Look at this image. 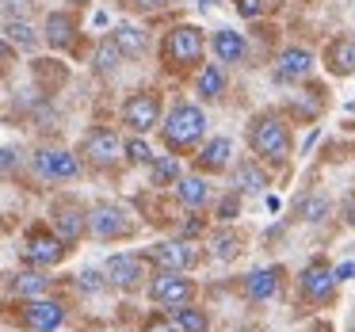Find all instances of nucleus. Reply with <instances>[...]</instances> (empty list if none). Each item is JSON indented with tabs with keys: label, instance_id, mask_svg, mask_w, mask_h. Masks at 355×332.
<instances>
[{
	"label": "nucleus",
	"instance_id": "obj_29",
	"mask_svg": "<svg viewBox=\"0 0 355 332\" xmlns=\"http://www.w3.org/2000/svg\"><path fill=\"white\" fill-rule=\"evenodd\" d=\"M119 62H123V54L115 50V42L103 39V42H100V50H96V69H100V73H115V69H119Z\"/></svg>",
	"mask_w": 355,
	"mask_h": 332
},
{
	"label": "nucleus",
	"instance_id": "obj_30",
	"mask_svg": "<svg viewBox=\"0 0 355 332\" xmlns=\"http://www.w3.org/2000/svg\"><path fill=\"white\" fill-rule=\"evenodd\" d=\"M298 214L306 218V222H321V218H329V199H324V195H309V199H302Z\"/></svg>",
	"mask_w": 355,
	"mask_h": 332
},
{
	"label": "nucleus",
	"instance_id": "obj_40",
	"mask_svg": "<svg viewBox=\"0 0 355 332\" xmlns=\"http://www.w3.org/2000/svg\"><path fill=\"white\" fill-rule=\"evenodd\" d=\"M313 332H332V329H329V324H313Z\"/></svg>",
	"mask_w": 355,
	"mask_h": 332
},
{
	"label": "nucleus",
	"instance_id": "obj_7",
	"mask_svg": "<svg viewBox=\"0 0 355 332\" xmlns=\"http://www.w3.org/2000/svg\"><path fill=\"white\" fill-rule=\"evenodd\" d=\"M107 283L119 286V290H134V286H141V279H146V256L138 252H115L107 260Z\"/></svg>",
	"mask_w": 355,
	"mask_h": 332
},
{
	"label": "nucleus",
	"instance_id": "obj_4",
	"mask_svg": "<svg viewBox=\"0 0 355 332\" xmlns=\"http://www.w3.org/2000/svg\"><path fill=\"white\" fill-rule=\"evenodd\" d=\"M149 298L164 309H180V306H191L195 298V283L184 279V271H157L153 283H149Z\"/></svg>",
	"mask_w": 355,
	"mask_h": 332
},
{
	"label": "nucleus",
	"instance_id": "obj_39",
	"mask_svg": "<svg viewBox=\"0 0 355 332\" xmlns=\"http://www.w3.org/2000/svg\"><path fill=\"white\" fill-rule=\"evenodd\" d=\"M0 62H12V46H8V42H0Z\"/></svg>",
	"mask_w": 355,
	"mask_h": 332
},
{
	"label": "nucleus",
	"instance_id": "obj_6",
	"mask_svg": "<svg viewBox=\"0 0 355 332\" xmlns=\"http://www.w3.org/2000/svg\"><path fill=\"white\" fill-rule=\"evenodd\" d=\"M80 153H85L88 161L96 164V168H111V164L123 157V141H119V134L111 130V126H96V130L85 134V146H80Z\"/></svg>",
	"mask_w": 355,
	"mask_h": 332
},
{
	"label": "nucleus",
	"instance_id": "obj_20",
	"mask_svg": "<svg viewBox=\"0 0 355 332\" xmlns=\"http://www.w3.org/2000/svg\"><path fill=\"white\" fill-rule=\"evenodd\" d=\"M111 42H115V50L123 58H141L146 46H149V35L141 31V27H134V24H119L115 31H111Z\"/></svg>",
	"mask_w": 355,
	"mask_h": 332
},
{
	"label": "nucleus",
	"instance_id": "obj_16",
	"mask_svg": "<svg viewBox=\"0 0 355 332\" xmlns=\"http://www.w3.org/2000/svg\"><path fill=\"white\" fill-rule=\"evenodd\" d=\"M324 65L336 77H352L355 73V35H336V39L324 46Z\"/></svg>",
	"mask_w": 355,
	"mask_h": 332
},
{
	"label": "nucleus",
	"instance_id": "obj_32",
	"mask_svg": "<svg viewBox=\"0 0 355 332\" xmlns=\"http://www.w3.org/2000/svg\"><path fill=\"white\" fill-rule=\"evenodd\" d=\"M237 252H241V241L233 237V233H218L214 237V256L218 260H233Z\"/></svg>",
	"mask_w": 355,
	"mask_h": 332
},
{
	"label": "nucleus",
	"instance_id": "obj_12",
	"mask_svg": "<svg viewBox=\"0 0 355 332\" xmlns=\"http://www.w3.org/2000/svg\"><path fill=\"white\" fill-rule=\"evenodd\" d=\"M146 260H153L161 271H187L195 260H199V252H195L187 241H161V245L149 248Z\"/></svg>",
	"mask_w": 355,
	"mask_h": 332
},
{
	"label": "nucleus",
	"instance_id": "obj_21",
	"mask_svg": "<svg viewBox=\"0 0 355 332\" xmlns=\"http://www.w3.org/2000/svg\"><path fill=\"white\" fill-rule=\"evenodd\" d=\"M230 161H233V141L230 138L202 141V153H199V168L202 172H222V168H230Z\"/></svg>",
	"mask_w": 355,
	"mask_h": 332
},
{
	"label": "nucleus",
	"instance_id": "obj_23",
	"mask_svg": "<svg viewBox=\"0 0 355 332\" xmlns=\"http://www.w3.org/2000/svg\"><path fill=\"white\" fill-rule=\"evenodd\" d=\"M195 92L202 96V100H218V96L225 92V65L210 62L199 69V77H195Z\"/></svg>",
	"mask_w": 355,
	"mask_h": 332
},
{
	"label": "nucleus",
	"instance_id": "obj_24",
	"mask_svg": "<svg viewBox=\"0 0 355 332\" xmlns=\"http://www.w3.org/2000/svg\"><path fill=\"white\" fill-rule=\"evenodd\" d=\"M263 187H268V176H263L260 164H256V161H241L237 172H233V191L256 195V191H263Z\"/></svg>",
	"mask_w": 355,
	"mask_h": 332
},
{
	"label": "nucleus",
	"instance_id": "obj_33",
	"mask_svg": "<svg viewBox=\"0 0 355 332\" xmlns=\"http://www.w3.org/2000/svg\"><path fill=\"white\" fill-rule=\"evenodd\" d=\"M237 214H241V191H230L222 202H218V218H222V222H233Z\"/></svg>",
	"mask_w": 355,
	"mask_h": 332
},
{
	"label": "nucleus",
	"instance_id": "obj_9",
	"mask_svg": "<svg viewBox=\"0 0 355 332\" xmlns=\"http://www.w3.org/2000/svg\"><path fill=\"white\" fill-rule=\"evenodd\" d=\"M24 256L35 263V268H54V263H62V256H65V241L58 237V233L35 229L31 237H27V245H24Z\"/></svg>",
	"mask_w": 355,
	"mask_h": 332
},
{
	"label": "nucleus",
	"instance_id": "obj_1",
	"mask_svg": "<svg viewBox=\"0 0 355 332\" xmlns=\"http://www.w3.org/2000/svg\"><path fill=\"white\" fill-rule=\"evenodd\" d=\"M207 134V111L199 103H176L168 119H161V138L168 149H191Z\"/></svg>",
	"mask_w": 355,
	"mask_h": 332
},
{
	"label": "nucleus",
	"instance_id": "obj_15",
	"mask_svg": "<svg viewBox=\"0 0 355 332\" xmlns=\"http://www.w3.org/2000/svg\"><path fill=\"white\" fill-rule=\"evenodd\" d=\"M279 283H283V268H260V271H248L241 290H245L248 302H268L279 294Z\"/></svg>",
	"mask_w": 355,
	"mask_h": 332
},
{
	"label": "nucleus",
	"instance_id": "obj_17",
	"mask_svg": "<svg viewBox=\"0 0 355 332\" xmlns=\"http://www.w3.org/2000/svg\"><path fill=\"white\" fill-rule=\"evenodd\" d=\"M42 39H46L50 50H69L73 39H77V19L69 12H50L46 27H42Z\"/></svg>",
	"mask_w": 355,
	"mask_h": 332
},
{
	"label": "nucleus",
	"instance_id": "obj_41",
	"mask_svg": "<svg viewBox=\"0 0 355 332\" xmlns=\"http://www.w3.org/2000/svg\"><path fill=\"white\" fill-rule=\"evenodd\" d=\"M241 332H252V329H241Z\"/></svg>",
	"mask_w": 355,
	"mask_h": 332
},
{
	"label": "nucleus",
	"instance_id": "obj_10",
	"mask_svg": "<svg viewBox=\"0 0 355 332\" xmlns=\"http://www.w3.org/2000/svg\"><path fill=\"white\" fill-rule=\"evenodd\" d=\"M65 321V306L54 298H31L24 309V324L31 332H58Z\"/></svg>",
	"mask_w": 355,
	"mask_h": 332
},
{
	"label": "nucleus",
	"instance_id": "obj_34",
	"mask_svg": "<svg viewBox=\"0 0 355 332\" xmlns=\"http://www.w3.org/2000/svg\"><path fill=\"white\" fill-rule=\"evenodd\" d=\"M77 286L80 290H103V286H107V275H100V271H80Z\"/></svg>",
	"mask_w": 355,
	"mask_h": 332
},
{
	"label": "nucleus",
	"instance_id": "obj_18",
	"mask_svg": "<svg viewBox=\"0 0 355 332\" xmlns=\"http://www.w3.org/2000/svg\"><path fill=\"white\" fill-rule=\"evenodd\" d=\"M302 290H306L313 302L332 298V290H336V279H332V268H329V263H309V268L302 271Z\"/></svg>",
	"mask_w": 355,
	"mask_h": 332
},
{
	"label": "nucleus",
	"instance_id": "obj_31",
	"mask_svg": "<svg viewBox=\"0 0 355 332\" xmlns=\"http://www.w3.org/2000/svg\"><path fill=\"white\" fill-rule=\"evenodd\" d=\"M123 157L130 164H149L153 161V149H149L141 138H130V141H123Z\"/></svg>",
	"mask_w": 355,
	"mask_h": 332
},
{
	"label": "nucleus",
	"instance_id": "obj_22",
	"mask_svg": "<svg viewBox=\"0 0 355 332\" xmlns=\"http://www.w3.org/2000/svg\"><path fill=\"white\" fill-rule=\"evenodd\" d=\"M176 199L191 210H202L210 202V184L202 176H180L176 180Z\"/></svg>",
	"mask_w": 355,
	"mask_h": 332
},
{
	"label": "nucleus",
	"instance_id": "obj_14",
	"mask_svg": "<svg viewBox=\"0 0 355 332\" xmlns=\"http://www.w3.org/2000/svg\"><path fill=\"white\" fill-rule=\"evenodd\" d=\"M210 50H214L218 65H237V62H245L248 42H245V35H241V31H233V27H222V31L210 35Z\"/></svg>",
	"mask_w": 355,
	"mask_h": 332
},
{
	"label": "nucleus",
	"instance_id": "obj_28",
	"mask_svg": "<svg viewBox=\"0 0 355 332\" xmlns=\"http://www.w3.org/2000/svg\"><path fill=\"white\" fill-rule=\"evenodd\" d=\"M149 168H153V184H176V180L184 176V168H180L176 157H153Z\"/></svg>",
	"mask_w": 355,
	"mask_h": 332
},
{
	"label": "nucleus",
	"instance_id": "obj_38",
	"mask_svg": "<svg viewBox=\"0 0 355 332\" xmlns=\"http://www.w3.org/2000/svg\"><path fill=\"white\" fill-rule=\"evenodd\" d=\"M332 279H336V283H344V279H355V263L347 260V263H340V268H332Z\"/></svg>",
	"mask_w": 355,
	"mask_h": 332
},
{
	"label": "nucleus",
	"instance_id": "obj_35",
	"mask_svg": "<svg viewBox=\"0 0 355 332\" xmlns=\"http://www.w3.org/2000/svg\"><path fill=\"white\" fill-rule=\"evenodd\" d=\"M233 8H237L245 19H256L263 12V0H233Z\"/></svg>",
	"mask_w": 355,
	"mask_h": 332
},
{
	"label": "nucleus",
	"instance_id": "obj_5",
	"mask_svg": "<svg viewBox=\"0 0 355 332\" xmlns=\"http://www.w3.org/2000/svg\"><path fill=\"white\" fill-rule=\"evenodd\" d=\"M123 123L130 126L134 134H149L153 126H161V96L153 88H141L130 100L123 103Z\"/></svg>",
	"mask_w": 355,
	"mask_h": 332
},
{
	"label": "nucleus",
	"instance_id": "obj_37",
	"mask_svg": "<svg viewBox=\"0 0 355 332\" xmlns=\"http://www.w3.org/2000/svg\"><path fill=\"white\" fill-rule=\"evenodd\" d=\"M19 164V157L12 153V149H0V176H4V172H12Z\"/></svg>",
	"mask_w": 355,
	"mask_h": 332
},
{
	"label": "nucleus",
	"instance_id": "obj_8",
	"mask_svg": "<svg viewBox=\"0 0 355 332\" xmlns=\"http://www.w3.org/2000/svg\"><path fill=\"white\" fill-rule=\"evenodd\" d=\"M88 229L96 233L100 241H115V237H126L134 229L130 218H126L123 207H111V202H100V207L88 214Z\"/></svg>",
	"mask_w": 355,
	"mask_h": 332
},
{
	"label": "nucleus",
	"instance_id": "obj_27",
	"mask_svg": "<svg viewBox=\"0 0 355 332\" xmlns=\"http://www.w3.org/2000/svg\"><path fill=\"white\" fill-rule=\"evenodd\" d=\"M168 313H172V321L180 324V332H207L210 329L207 313H202L199 306H180V309H168Z\"/></svg>",
	"mask_w": 355,
	"mask_h": 332
},
{
	"label": "nucleus",
	"instance_id": "obj_11",
	"mask_svg": "<svg viewBox=\"0 0 355 332\" xmlns=\"http://www.w3.org/2000/svg\"><path fill=\"white\" fill-rule=\"evenodd\" d=\"M35 172L42 180H73L80 172V161L69 149H39L35 153Z\"/></svg>",
	"mask_w": 355,
	"mask_h": 332
},
{
	"label": "nucleus",
	"instance_id": "obj_13",
	"mask_svg": "<svg viewBox=\"0 0 355 332\" xmlns=\"http://www.w3.org/2000/svg\"><path fill=\"white\" fill-rule=\"evenodd\" d=\"M313 54H309L306 46H286L283 54L275 58V77L286 80V85H294V80H306L309 73H313Z\"/></svg>",
	"mask_w": 355,
	"mask_h": 332
},
{
	"label": "nucleus",
	"instance_id": "obj_3",
	"mask_svg": "<svg viewBox=\"0 0 355 332\" xmlns=\"http://www.w3.org/2000/svg\"><path fill=\"white\" fill-rule=\"evenodd\" d=\"M161 50H164V62L168 65H195L202 58V50H207V35L195 24H180L164 35Z\"/></svg>",
	"mask_w": 355,
	"mask_h": 332
},
{
	"label": "nucleus",
	"instance_id": "obj_19",
	"mask_svg": "<svg viewBox=\"0 0 355 332\" xmlns=\"http://www.w3.org/2000/svg\"><path fill=\"white\" fill-rule=\"evenodd\" d=\"M88 229V214L80 207H58L54 214V233L65 241V245H73V241H80Z\"/></svg>",
	"mask_w": 355,
	"mask_h": 332
},
{
	"label": "nucleus",
	"instance_id": "obj_26",
	"mask_svg": "<svg viewBox=\"0 0 355 332\" xmlns=\"http://www.w3.org/2000/svg\"><path fill=\"white\" fill-rule=\"evenodd\" d=\"M12 290H16L19 298H42V294L50 290V275H42V271H24V275L12 283Z\"/></svg>",
	"mask_w": 355,
	"mask_h": 332
},
{
	"label": "nucleus",
	"instance_id": "obj_2",
	"mask_svg": "<svg viewBox=\"0 0 355 332\" xmlns=\"http://www.w3.org/2000/svg\"><path fill=\"white\" fill-rule=\"evenodd\" d=\"M248 146H252V153H260V157L283 161V157L291 153V126H286L279 115H260L252 126H248Z\"/></svg>",
	"mask_w": 355,
	"mask_h": 332
},
{
	"label": "nucleus",
	"instance_id": "obj_36",
	"mask_svg": "<svg viewBox=\"0 0 355 332\" xmlns=\"http://www.w3.org/2000/svg\"><path fill=\"white\" fill-rule=\"evenodd\" d=\"M176 0H134V8H141V12H161V8H172Z\"/></svg>",
	"mask_w": 355,
	"mask_h": 332
},
{
	"label": "nucleus",
	"instance_id": "obj_25",
	"mask_svg": "<svg viewBox=\"0 0 355 332\" xmlns=\"http://www.w3.org/2000/svg\"><path fill=\"white\" fill-rule=\"evenodd\" d=\"M4 39L16 42V46H24V50L39 46V35H35V27H31V19H27V16H8V19H4Z\"/></svg>",
	"mask_w": 355,
	"mask_h": 332
}]
</instances>
